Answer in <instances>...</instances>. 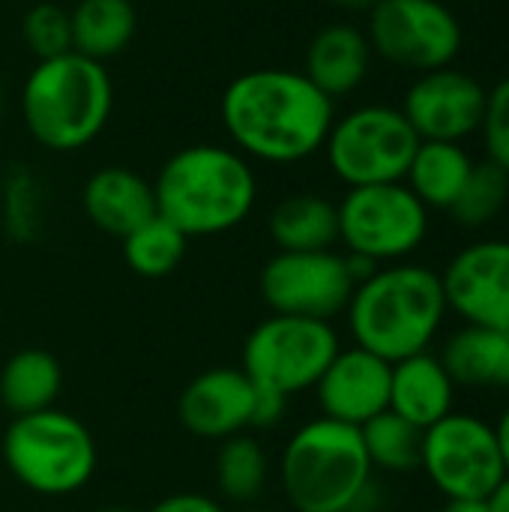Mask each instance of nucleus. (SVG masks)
Segmentation results:
<instances>
[{"label": "nucleus", "mask_w": 509, "mask_h": 512, "mask_svg": "<svg viewBox=\"0 0 509 512\" xmlns=\"http://www.w3.org/2000/svg\"><path fill=\"white\" fill-rule=\"evenodd\" d=\"M231 147L267 165H294L318 150L336 120V102L297 69H249L219 102Z\"/></svg>", "instance_id": "f257e3e1"}, {"label": "nucleus", "mask_w": 509, "mask_h": 512, "mask_svg": "<svg viewBox=\"0 0 509 512\" xmlns=\"http://www.w3.org/2000/svg\"><path fill=\"white\" fill-rule=\"evenodd\" d=\"M156 213L189 240L234 231L258 201V180L249 159L228 144H189L171 153L156 180Z\"/></svg>", "instance_id": "f03ea898"}, {"label": "nucleus", "mask_w": 509, "mask_h": 512, "mask_svg": "<svg viewBox=\"0 0 509 512\" xmlns=\"http://www.w3.org/2000/svg\"><path fill=\"white\" fill-rule=\"evenodd\" d=\"M354 345L387 363L429 351L444 318L447 300L441 273L423 264H384L366 276L345 309Z\"/></svg>", "instance_id": "7ed1b4c3"}, {"label": "nucleus", "mask_w": 509, "mask_h": 512, "mask_svg": "<svg viewBox=\"0 0 509 512\" xmlns=\"http://www.w3.org/2000/svg\"><path fill=\"white\" fill-rule=\"evenodd\" d=\"M114 84L99 60L78 51L36 60L21 87V117L30 138L54 153L93 144L108 126Z\"/></svg>", "instance_id": "20e7f679"}, {"label": "nucleus", "mask_w": 509, "mask_h": 512, "mask_svg": "<svg viewBox=\"0 0 509 512\" xmlns=\"http://www.w3.org/2000/svg\"><path fill=\"white\" fill-rule=\"evenodd\" d=\"M372 471L360 429L327 417L303 423L279 456V486L297 512H354Z\"/></svg>", "instance_id": "39448f33"}, {"label": "nucleus", "mask_w": 509, "mask_h": 512, "mask_svg": "<svg viewBox=\"0 0 509 512\" xmlns=\"http://www.w3.org/2000/svg\"><path fill=\"white\" fill-rule=\"evenodd\" d=\"M96 441L90 429L60 411H36L15 417L3 435V462L9 474L30 492L66 498L81 492L96 471Z\"/></svg>", "instance_id": "423d86ee"}, {"label": "nucleus", "mask_w": 509, "mask_h": 512, "mask_svg": "<svg viewBox=\"0 0 509 512\" xmlns=\"http://www.w3.org/2000/svg\"><path fill=\"white\" fill-rule=\"evenodd\" d=\"M420 147L402 108L360 105L333 120L324 141L330 171L348 186L402 183Z\"/></svg>", "instance_id": "0eeeda50"}, {"label": "nucleus", "mask_w": 509, "mask_h": 512, "mask_svg": "<svg viewBox=\"0 0 509 512\" xmlns=\"http://www.w3.org/2000/svg\"><path fill=\"white\" fill-rule=\"evenodd\" d=\"M339 348L330 321L270 315L243 342V372L255 387L291 399L318 384Z\"/></svg>", "instance_id": "6e6552de"}, {"label": "nucleus", "mask_w": 509, "mask_h": 512, "mask_svg": "<svg viewBox=\"0 0 509 512\" xmlns=\"http://www.w3.org/2000/svg\"><path fill=\"white\" fill-rule=\"evenodd\" d=\"M339 243L372 264H396L429 234V210L405 183L354 186L336 204Z\"/></svg>", "instance_id": "1a4fd4ad"}, {"label": "nucleus", "mask_w": 509, "mask_h": 512, "mask_svg": "<svg viewBox=\"0 0 509 512\" xmlns=\"http://www.w3.org/2000/svg\"><path fill=\"white\" fill-rule=\"evenodd\" d=\"M420 468L447 501H489L507 480L495 426L462 411H450L423 432Z\"/></svg>", "instance_id": "9d476101"}, {"label": "nucleus", "mask_w": 509, "mask_h": 512, "mask_svg": "<svg viewBox=\"0 0 509 512\" xmlns=\"http://www.w3.org/2000/svg\"><path fill=\"white\" fill-rule=\"evenodd\" d=\"M366 36L372 54L414 72L453 66L462 51V24L441 0H378Z\"/></svg>", "instance_id": "9b49d317"}, {"label": "nucleus", "mask_w": 509, "mask_h": 512, "mask_svg": "<svg viewBox=\"0 0 509 512\" xmlns=\"http://www.w3.org/2000/svg\"><path fill=\"white\" fill-rule=\"evenodd\" d=\"M261 300L270 315H294L330 321L351 303L357 279L348 255L333 249L321 252H276L258 279Z\"/></svg>", "instance_id": "f8f14e48"}, {"label": "nucleus", "mask_w": 509, "mask_h": 512, "mask_svg": "<svg viewBox=\"0 0 509 512\" xmlns=\"http://www.w3.org/2000/svg\"><path fill=\"white\" fill-rule=\"evenodd\" d=\"M441 288L447 312L465 324L509 330V240H480L456 252Z\"/></svg>", "instance_id": "ddd939ff"}, {"label": "nucleus", "mask_w": 509, "mask_h": 512, "mask_svg": "<svg viewBox=\"0 0 509 512\" xmlns=\"http://www.w3.org/2000/svg\"><path fill=\"white\" fill-rule=\"evenodd\" d=\"M486 108V87L453 66L420 72L408 87L402 114L420 141H456L480 129Z\"/></svg>", "instance_id": "4468645a"}, {"label": "nucleus", "mask_w": 509, "mask_h": 512, "mask_svg": "<svg viewBox=\"0 0 509 512\" xmlns=\"http://www.w3.org/2000/svg\"><path fill=\"white\" fill-rule=\"evenodd\" d=\"M390 372L393 363L354 345L339 348L333 363L312 387L321 417L360 429L372 417L390 408Z\"/></svg>", "instance_id": "2eb2a0df"}, {"label": "nucleus", "mask_w": 509, "mask_h": 512, "mask_svg": "<svg viewBox=\"0 0 509 512\" xmlns=\"http://www.w3.org/2000/svg\"><path fill=\"white\" fill-rule=\"evenodd\" d=\"M255 384L243 369L219 366L195 375L180 393L177 414L189 435L204 441H228L252 429Z\"/></svg>", "instance_id": "dca6fc26"}, {"label": "nucleus", "mask_w": 509, "mask_h": 512, "mask_svg": "<svg viewBox=\"0 0 509 512\" xmlns=\"http://www.w3.org/2000/svg\"><path fill=\"white\" fill-rule=\"evenodd\" d=\"M87 219L108 237H126L156 216L153 183L132 168L108 165L90 174L81 192Z\"/></svg>", "instance_id": "f3484780"}, {"label": "nucleus", "mask_w": 509, "mask_h": 512, "mask_svg": "<svg viewBox=\"0 0 509 512\" xmlns=\"http://www.w3.org/2000/svg\"><path fill=\"white\" fill-rule=\"evenodd\" d=\"M369 66V36L354 24H327L312 36L300 72L336 102L342 96H351L366 81Z\"/></svg>", "instance_id": "a211bd4d"}, {"label": "nucleus", "mask_w": 509, "mask_h": 512, "mask_svg": "<svg viewBox=\"0 0 509 512\" xmlns=\"http://www.w3.org/2000/svg\"><path fill=\"white\" fill-rule=\"evenodd\" d=\"M456 384L444 369L441 357L423 351L393 363L390 372V411L414 423L417 429H429L453 411Z\"/></svg>", "instance_id": "6ab92c4d"}, {"label": "nucleus", "mask_w": 509, "mask_h": 512, "mask_svg": "<svg viewBox=\"0 0 509 512\" xmlns=\"http://www.w3.org/2000/svg\"><path fill=\"white\" fill-rule=\"evenodd\" d=\"M279 252H321L339 243V210L315 192L285 195L267 219Z\"/></svg>", "instance_id": "aec40b11"}, {"label": "nucleus", "mask_w": 509, "mask_h": 512, "mask_svg": "<svg viewBox=\"0 0 509 512\" xmlns=\"http://www.w3.org/2000/svg\"><path fill=\"white\" fill-rule=\"evenodd\" d=\"M456 387H509V330L465 324L441 351Z\"/></svg>", "instance_id": "412c9836"}, {"label": "nucleus", "mask_w": 509, "mask_h": 512, "mask_svg": "<svg viewBox=\"0 0 509 512\" xmlns=\"http://www.w3.org/2000/svg\"><path fill=\"white\" fill-rule=\"evenodd\" d=\"M474 159L456 141H420L405 186L426 204V210H450L465 180L471 177Z\"/></svg>", "instance_id": "4be33fe9"}, {"label": "nucleus", "mask_w": 509, "mask_h": 512, "mask_svg": "<svg viewBox=\"0 0 509 512\" xmlns=\"http://www.w3.org/2000/svg\"><path fill=\"white\" fill-rule=\"evenodd\" d=\"M72 51L90 60H108L129 48L138 15L132 0H78L69 9Z\"/></svg>", "instance_id": "5701e85b"}, {"label": "nucleus", "mask_w": 509, "mask_h": 512, "mask_svg": "<svg viewBox=\"0 0 509 512\" xmlns=\"http://www.w3.org/2000/svg\"><path fill=\"white\" fill-rule=\"evenodd\" d=\"M60 387L63 369L57 357L42 348H24L12 354L0 372V402L15 417L54 408Z\"/></svg>", "instance_id": "b1692460"}, {"label": "nucleus", "mask_w": 509, "mask_h": 512, "mask_svg": "<svg viewBox=\"0 0 509 512\" xmlns=\"http://www.w3.org/2000/svg\"><path fill=\"white\" fill-rule=\"evenodd\" d=\"M270 480V456L252 435L222 441L216 453V486L234 504H252L264 495Z\"/></svg>", "instance_id": "393cba45"}, {"label": "nucleus", "mask_w": 509, "mask_h": 512, "mask_svg": "<svg viewBox=\"0 0 509 512\" xmlns=\"http://www.w3.org/2000/svg\"><path fill=\"white\" fill-rule=\"evenodd\" d=\"M186 246H189V237L177 225H171L165 216L156 213L144 225H138L132 234L123 237V258L135 276L165 279L180 267Z\"/></svg>", "instance_id": "a878e982"}, {"label": "nucleus", "mask_w": 509, "mask_h": 512, "mask_svg": "<svg viewBox=\"0 0 509 512\" xmlns=\"http://www.w3.org/2000/svg\"><path fill=\"white\" fill-rule=\"evenodd\" d=\"M360 438L372 468L390 474H411L423 459V429L393 414L390 408L360 426Z\"/></svg>", "instance_id": "bb28decb"}, {"label": "nucleus", "mask_w": 509, "mask_h": 512, "mask_svg": "<svg viewBox=\"0 0 509 512\" xmlns=\"http://www.w3.org/2000/svg\"><path fill=\"white\" fill-rule=\"evenodd\" d=\"M509 195V174L501 171L498 165L486 162H474L471 177L465 180L459 198L450 207V216L462 225V228H483L489 225L507 204Z\"/></svg>", "instance_id": "cd10ccee"}, {"label": "nucleus", "mask_w": 509, "mask_h": 512, "mask_svg": "<svg viewBox=\"0 0 509 512\" xmlns=\"http://www.w3.org/2000/svg\"><path fill=\"white\" fill-rule=\"evenodd\" d=\"M21 36L36 60L60 57V54L72 51L69 12L57 3H36L21 18Z\"/></svg>", "instance_id": "c85d7f7f"}, {"label": "nucleus", "mask_w": 509, "mask_h": 512, "mask_svg": "<svg viewBox=\"0 0 509 512\" xmlns=\"http://www.w3.org/2000/svg\"><path fill=\"white\" fill-rule=\"evenodd\" d=\"M483 147L492 165L509 174V78L486 90V108L480 120Z\"/></svg>", "instance_id": "c756f323"}, {"label": "nucleus", "mask_w": 509, "mask_h": 512, "mask_svg": "<svg viewBox=\"0 0 509 512\" xmlns=\"http://www.w3.org/2000/svg\"><path fill=\"white\" fill-rule=\"evenodd\" d=\"M288 411V396L255 387V399H252V429H270L276 423H282Z\"/></svg>", "instance_id": "7c9ffc66"}, {"label": "nucleus", "mask_w": 509, "mask_h": 512, "mask_svg": "<svg viewBox=\"0 0 509 512\" xmlns=\"http://www.w3.org/2000/svg\"><path fill=\"white\" fill-rule=\"evenodd\" d=\"M150 512H225V507L207 495H195V492H177L162 498Z\"/></svg>", "instance_id": "2f4dec72"}, {"label": "nucleus", "mask_w": 509, "mask_h": 512, "mask_svg": "<svg viewBox=\"0 0 509 512\" xmlns=\"http://www.w3.org/2000/svg\"><path fill=\"white\" fill-rule=\"evenodd\" d=\"M495 435H498V447H501V456H504V465H507V477H509V408L498 417L495 423Z\"/></svg>", "instance_id": "473e14b6"}, {"label": "nucleus", "mask_w": 509, "mask_h": 512, "mask_svg": "<svg viewBox=\"0 0 509 512\" xmlns=\"http://www.w3.org/2000/svg\"><path fill=\"white\" fill-rule=\"evenodd\" d=\"M441 512H492L489 510V501H465V498H453L444 504Z\"/></svg>", "instance_id": "72a5a7b5"}, {"label": "nucleus", "mask_w": 509, "mask_h": 512, "mask_svg": "<svg viewBox=\"0 0 509 512\" xmlns=\"http://www.w3.org/2000/svg\"><path fill=\"white\" fill-rule=\"evenodd\" d=\"M489 510L492 512H509V477L492 492V498H489Z\"/></svg>", "instance_id": "f704fd0d"}, {"label": "nucleus", "mask_w": 509, "mask_h": 512, "mask_svg": "<svg viewBox=\"0 0 509 512\" xmlns=\"http://www.w3.org/2000/svg\"><path fill=\"white\" fill-rule=\"evenodd\" d=\"M327 3L336 9H345V12H369L378 0H327Z\"/></svg>", "instance_id": "c9c22d12"}, {"label": "nucleus", "mask_w": 509, "mask_h": 512, "mask_svg": "<svg viewBox=\"0 0 509 512\" xmlns=\"http://www.w3.org/2000/svg\"><path fill=\"white\" fill-rule=\"evenodd\" d=\"M99 512H132V510H123V507H105V510Z\"/></svg>", "instance_id": "e433bc0d"}, {"label": "nucleus", "mask_w": 509, "mask_h": 512, "mask_svg": "<svg viewBox=\"0 0 509 512\" xmlns=\"http://www.w3.org/2000/svg\"><path fill=\"white\" fill-rule=\"evenodd\" d=\"M249 512H258V510H249Z\"/></svg>", "instance_id": "4c0bfd02"}]
</instances>
